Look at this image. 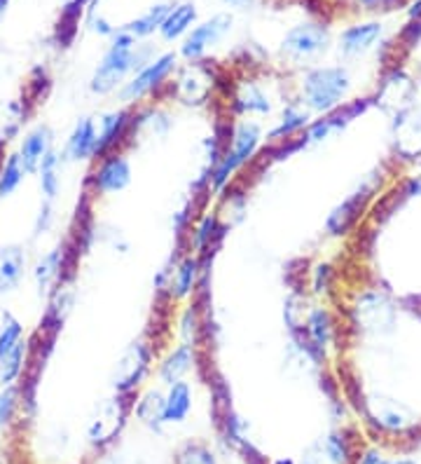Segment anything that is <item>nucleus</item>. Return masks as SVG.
<instances>
[{"label": "nucleus", "instance_id": "obj_30", "mask_svg": "<svg viewBox=\"0 0 421 464\" xmlns=\"http://www.w3.org/2000/svg\"><path fill=\"white\" fill-rule=\"evenodd\" d=\"M171 7H174L171 3H158V5H152L146 14H140V17H136L134 22L127 24L122 31L134 35L136 40L148 38V35H152L155 31H159V26L164 24V19H167V14L171 12Z\"/></svg>", "mask_w": 421, "mask_h": 464}, {"label": "nucleus", "instance_id": "obj_20", "mask_svg": "<svg viewBox=\"0 0 421 464\" xmlns=\"http://www.w3.org/2000/svg\"><path fill=\"white\" fill-rule=\"evenodd\" d=\"M28 275V254L22 244L0 246V295L17 291Z\"/></svg>", "mask_w": 421, "mask_h": 464}, {"label": "nucleus", "instance_id": "obj_12", "mask_svg": "<svg viewBox=\"0 0 421 464\" xmlns=\"http://www.w3.org/2000/svg\"><path fill=\"white\" fill-rule=\"evenodd\" d=\"M232 113L234 118H253L263 120L270 118L274 113V99H272L270 90L258 82V80H244L239 82L232 94Z\"/></svg>", "mask_w": 421, "mask_h": 464}, {"label": "nucleus", "instance_id": "obj_18", "mask_svg": "<svg viewBox=\"0 0 421 464\" xmlns=\"http://www.w3.org/2000/svg\"><path fill=\"white\" fill-rule=\"evenodd\" d=\"M96 136H99L96 120L90 118V115L80 118L66 136L63 160H68V162H94Z\"/></svg>", "mask_w": 421, "mask_h": 464}, {"label": "nucleus", "instance_id": "obj_31", "mask_svg": "<svg viewBox=\"0 0 421 464\" xmlns=\"http://www.w3.org/2000/svg\"><path fill=\"white\" fill-rule=\"evenodd\" d=\"M171 464H220L218 455L206 441L199 439H187L174 450Z\"/></svg>", "mask_w": 421, "mask_h": 464}, {"label": "nucleus", "instance_id": "obj_8", "mask_svg": "<svg viewBox=\"0 0 421 464\" xmlns=\"http://www.w3.org/2000/svg\"><path fill=\"white\" fill-rule=\"evenodd\" d=\"M330 45V34L323 24L316 22H304L292 26L283 40H281V54L291 63L304 66L311 59L321 57L323 52Z\"/></svg>", "mask_w": 421, "mask_h": 464}, {"label": "nucleus", "instance_id": "obj_15", "mask_svg": "<svg viewBox=\"0 0 421 464\" xmlns=\"http://www.w3.org/2000/svg\"><path fill=\"white\" fill-rule=\"evenodd\" d=\"M66 246H54V249L43 254L38 261L33 263V267H31V277H33L35 291H38L40 298L52 295V291L66 279Z\"/></svg>", "mask_w": 421, "mask_h": 464}, {"label": "nucleus", "instance_id": "obj_23", "mask_svg": "<svg viewBox=\"0 0 421 464\" xmlns=\"http://www.w3.org/2000/svg\"><path fill=\"white\" fill-rule=\"evenodd\" d=\"M195 406V392L187 380H178L164 390V420L167 425H183Z\"/></svg>", "mask_w": 421, "mask_h": 464}, {"label": "nucleus", "instance_id": "obj_25", "mask_svg": "<svg viewBox=\"0 0 421 464\" xmlns=\"http://www.w3.org/2000/svg\"><path fill=\"white\" fill-rule=\"evenodd\" d=\"M379 38H382V24H359V26H351V29L344 31L342 38H340V52L349 59L360 57V54H365V52L370 50Z\"/></svg>", "mask_w": 421, "mask_h": 464}, {"label": "nucleus", "instance_id": "obj_5", "mask_svg": "<svg viewBox=\"0 0 421 464\" xmlns=\"http://www.w3.org/2000/svg\"><path fill=\"white\" fill-rule=\"evenodd\" d=\"M206 258L208 256H196L192 251H183L180 256H176L174 261L159 270V294L167 295L168 303H186V300L195 298L204 272H206V267H204Z\"/></svg>", "mask_w": 421, "mask_h": 464}, {"label": "nucleus", "instance_id": "obj_19", "mask_svg": "<svg viewBox=\"0 0 421 464\" xmlns=\"http://www.w3.org/2000/svg\"><path fill=\"white\" fill-rule=\"evenodd\" d=\"M196 368V347L180 340L178 345L167 352V357L158 363V378L164 387L186 380Z\"/></svg>", "mask_w": 421, "mask_h": 464}, {"label": "nucleus", "instance_id": "obj_17", "mask_svg": "<svg viewBox=\"0 0 421 464\" xmlns=\"http://www.w3.org/2000/svg\"><path fill=\"white\" fill-rule=\"evenodd\" d=\"M225 230H227V226L220 221L218 211H204L187 230L186 251H192L196 256H211Z\"/></svg>", "mask_w": 421, "mask_h": 464}, {"label": "nucleus", "instance_id": "obj_32", "mask_svg": "<svg viewBox=\"0 0 421 464\" xmlns=\"http://www.w3.org/2000/svg\"><path fill=\"white\" fill-rule=\"evenodd\" d=\"M22 413H24V403H22V390H19V385L0 387V431L10 430Z\"/></svg>", "mask_w": 421, "mask_h": 464}, {"label": "nucleus", "instance_id": "obj_10", "mask_svg": "<svg viewBox=\"0 0 421 464\" xmlns=\"http://www.w3.org/2000/svg\"><path fill=\"white\" fill-rule=\"evenodd\" d=\"M131 120H134V108L129 106L112 108V111L99 115V120H96L99 136H96L94 162L110 153H118L129 143Z\"/></svg>", "mask_w": 421, "mask_h": 464}, {"label": "nucleus", "instance_id": "obj_38", "mask_svg": "<svg viewBox=\"0 0 421 464\" xmlns=\"http://www.w3.org/2000/svg\"><path fill=\"white\" fill-rule=\"evenodd\" d=\"M223 3H227V5H232V7H244L248 0H223Z\"/></svg>", "mask_w": 421, "mask_h": 464}, {"label": "nucleus", "instance_id": "obj_34", "mask_svg": "<svg viewBox=\"0 0 421 464\" xmlns=\"http://www.w3.org/2000/svg\"><path fill=\"white\" fill-rule=\"evenodd\" d=\"M52 223H54V204L52 202H43L40 204L38 214H35V223H33V235L40 237V235H45L50 232Z\"/></svg>", "mask_w": 421, "mask_h": 464}, {"label": "nucleus", "instance_id": "obj_37", "mask_svg": "<svg viewBox=\"0 0 421 464\" xmlns=\"http://www.w3.org/2000/svg\"><path fill=\"white\" fill-rule=\"evenodd\" d=\"M270 464H298L292 458H276V459H270Z\"/></svg>", "mask_w": 421, "mask_h": 464}, {"label": "nucleus", "instance_id": "obj_7", "mask_svg": "<svg viewBox=\"0 0 421 464\" xmlns=\"http://www.w3.org/2000/svg\"><path fill=\"white\" fill-rule=\"evenodd\" d=\"M131 406H134V397H124V394H115L99 406L87 427V439L96 450H103L118 441L131 418Z\"/></svg>", "mask_w": 421, "mask_h": 464}, {"label": "nucleus", "instance_id": "obj_11", "mask_svg": "<svg viewBox=\"0 0 421 464\" xmlns=\"http://www.w3.org/2000/svg\"><path fill=\"white\" fill-rule=\"evenodd\" d=\"M232 29V17L230 14H215V17L206 19V22L196 24L195 29L183 38L180 45V57L186 59L187 63H199L206 52L214 45H218L225 35L230 34Z\"/></svg>", "mask_w": 421, "mask_h": 464}, {"label": "nucleus", "instance_id": "obj_21", "mask_svg": "<svg viewBox=\"0 0 421 464\" xmlns=\"http://www.w3.org/2000/svg\"><path fill=\"white\" fill-rule=\"evenodd\" d=\"M54 148V131L47 125H35L33 130H28L19 141L17 153L22 158L24 167H26L28 176H35L38 165L43 162L47 153Z\"/></svg>", "mask_w": 421, "mask_h": 464}, {"label": "nucleus", "instance_id": "obj_2", "mask_svg": "<svg viewBox=\"0 0 421 464\" xmlns=\"http://www.w3.org/2000/svg\"><path fill=\"white\" fill-rule=\"evenodd\" d=\"M150 62V50H143L139 40L129 35L127 31H118L112 35L110 45L106 54L94 68L90 78V92L96 97H108V94H118L120 87L136 73L140 68Z\"/></svg>", "mask_w": 421, "mask_h": 464}, {"label": "nucleus", "instance_id": "obj_9", "mask_svg": "<svg viewBox=\"0 0 421 464\" xmlns=\"http://www.w3.org/2000/svg\"><path fill=\"white\" fill-rule=\"evenodd\" d=\"M131 181H134V167H131L129 155L124 150H118V153L96 160L90 171V179H87V186L94 195L106 198V195L124 193L131 186Z\"/></svg>", "mask_w": 421, "mask_h": 464}, {"label": "nucleus", "instance_id": "obj_29", "mask_svg": "<svg viewBox=\"0 0 421 464\" xmlns=\"http://www.w3.org/2000/svg\"><path fill=\"white\" fill-rule=\"evenodd\" d=\"M28 340L26 326L14 312L5 310L0 314V359L7 357L10 352L17 350Z\"/></svg>", "mask_w": 421, "mask_h": 464}, {"label": "nucleus", "instance_id": "obj_28", "mask_svg": "<svg viewBox=\"0 0 421 464\" xmlns=\"http://www.w3.org/2000/svg\"><path fill=\"white\" fill-rule=\"evenodd\" d=\"M26 179L28 171L26 167H24L17 150L3 155V160H0V199L12 198V195L22 188V183L26 181Z\"/></svg>", "mask_w": 421, "mask_h": 464}, {"label": "nucleus", "instance_id": "obj_4", "mask_svg": "<svg viewBox=\"0 0 421 464\" xmlns=\"http://www.w3.org/2000/svg\"><path fill=\"white\" fill-rule=\"evenodd\" d=\"M176 66H178V54L176 52H164L152 57L146 66L136 71L118 92V99L122 106H143L146 99L155 97L159 90L171 82V75L176 73Z\"/></svg>", "mask_w": 421, "mask_h": 464}, {"label": "nucleus", "instance_id": "obj_22", "mask_svg": "<svg viewBox=\"0 0 421 464\" xmlns=\"http://www.w3.org/2000/svg\"><path fill=\"white\" fill-rule=\"evenodd\" d=\"M131 415L146 430L155 431V434H162L164 427H167V420H164V392L159 387H150V390L136 394Z\"/></svg>", "mask_w": 421, "mask_h": 464}, {"label": "nucleus", "instance_id": "obj_16", "mask_svg": "<svg viewBox=\"0 0 421 464\" xmlns=\"http://www.w3.org/2000/svg\"><path fill=\"white\" fill-rule=\"evenodd\" d=\"M311 120H314V115L309 113L298 99L286 102V106L281 108L279 118H276V125L267 130V146H279V143L298 139L311 125Z\"/></svg>", "mask_w": 421, "mask_h": 464}, {"label": "nucleus", "instance_id": "obj_3", "mask_svg": "<svg viewBox=\"0 0 421 464\" xmlns=\"http://www.w3.org/2000/svg\"><path fill=\"white\" fill-rule=\"evenodd\" d=\"M351 90V75L344 66L307 68L300 78L298 102L311 115H326L347 103Z\"/></svg>", "mask_w": 421, "mask_h": 464}, {"label": "nucleus", "instance_id": "obj_1", "mask_svg": "<svg viewBox=\"0 0 421 464\" xmlns=\"http://www.w3.org/2000/svg\"><path fill=\"white\" fill-rule=\"evenodd\" d=\"M267 146V131H264L263 120L253 118H236L230 125L227 139H225L223 155H220L218 165L208 174V190L214 198L232 188L246 167L260 158V153Z\"/></svg>", "mask_w": 421, "mask_h": 464}, {"label": "nucleus", "instance_id": "obj_35", "mask_svg": "<svg viewBox=\"0 0 421 464\" xmlns=\"http://www.w3.org/2000/svg\"><path fill=\"white\" fill-rule=\"evenodd\" d=\"M354 464H391V459L379 453V448H363Z\"/></svg>", "mask_w": 421, "mask_h": 464}, {"label": "nucleus", "instance_id": "obj_6", "mask_svg": "<svg viewBox=\"0 0 421 464\" xmlns=\"http://www.w3.org/2000/svg\"><path fill=\"white\" fill-rule=\"evenodd\" d=\"M152 345L146 338L134 340L127 350L122 352V357L118 359L115 373H112V390L115 394H124V397H136L143 382L148 380L152 371Z\"/></svg>", "mask_w": 421, "mask_h": 464}, {"label": "nucleus", "instance_id": "obj_39", "mask_svg": "<svg viewBox=\"0 0 421 464\" xmlns=\"http://www.w3.org/2000/svg\"><path fill=\"white\" fill-rule=\"evenodd\" d=\"M391 464H419L416 459H410V458H400V459H393Z\"/></svg>", "mask_w": 421, "mask_h": 464}, {"label": "nucleus", "instance_id": "obj_33", "mask_svg": "<svg viewBox=\"0 0 421 464\" xmlns=\"http://www.w3.org/2000/svg\"><path fill=\"white\" fill-rule=\"evenodd\" d=\"M204 334V322H202V310L196 303L186 305V310L180 312L178 317V335L183 343H190V345L199 347V340Z\"/></svg>", "mask_w": 421, "mask_h": 464}, {"label": "nucleus", "instance_id": "obj_13", "mask_svg": "<svg viewBox=\"0 0 421 464\" xmlns=\"http://www.w3.org/2000/svg\"><path fill=\"white\" fill-rule=\"evenodd\" d=\"M375 193H377V181H365L356 193H351L344 202L337 204L326 221L328 235H335V237L337 235H344L349 227L359 221L360 211H365V207H368V202H370V198Z\"/></svg>", "mask_w": 421, "mask_h": 464}, {"label": "nucleus", "instance_id": "obj_26", "mask_svg": "<svg viewBox=\"0 0 421 464\" xmlns=\"http://www.w3.org/2000/svg\"><path fill=\"white\" fill-rule=\"evenodd\" d=\"M323 455L330 464H354L363 448L356 446L354 431L351 430H332L330 434L321 441Z\"/></svg>", "mask_w": 421, "mask_h": 464}, {"label": "nucleus", "instance_id": "obj_36", "mask_svg": "<svg viewBox=\"0 0 421 464\" xmlns=\"http://www.w3.org/2000/svg\"><path fill=\"white\" fill-rule=\"evenodd\" d=\"M326 455H323V448H321V441L309 446L302 455V464H323Z\"/></svg>", "mask_w": 421, "mask_h": 464}, {"label": "nucleus", "instance_id": "obj_14", "mask_svg": "<svg viewBox=\"0 0 421 464\" xmlns=\"http://www.w3.org/2000/svg\"><path fill=\"white\" fill-rule=\"evenodd\" d=\"M168 90L186 106H204V103H208V97H211L214 80H211V75L204 73L196 63H190V68L180 71L178 78L168 82Z\"/></svg>", "mask_w": 421, "mask_h": 464}, {"label": "nucleus", "instance_id": "obj_24", "mask_svg": "<svg viewBox=\"0 0 421 464\" xmlns=\"http://www.w3.org/2000/svg\"><path fill=\"white\" fill-rule=\"evenodd\" d=\"M62 167H63V153L52 148L50 153L43 158V162L38 165V188L40 195H43V202H56L59 193H62Z\"/></svg>", "mask_w": 421, "mask_h": 464}, {"label": "nucleus", "instance_id": "obj_27", "mask_svg": "<svg viewBox=\"0 0 421 464\" xmlns=\"http://www.w3.org/2000/svg\"><path fill=\"white\" fill-rule=\"evenodd\" d=\"M195 24H196L195 3H178V5L171 7V12L167 14L164 24L159 26V35H162L167 43H174V40L186 38Z\"/></svg>", "mask_w": 421, "mask_h": 464}]
</instances>
